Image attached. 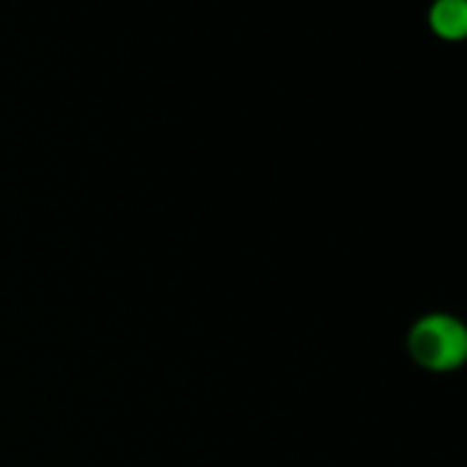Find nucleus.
<instances>
[{"mask_svg":"<svg viewBox=\"0 0 467 467\" xmlns=\"http://www.w3.org/2000/svg\"><path fill=\"white\" fill-rule=\"evenodd\" d=\"M407 355L426 374H456L467 366V322L451 311H426L407 330Z\"/></svg>","mask_w":467,"mask_h":467,"instance_id":"f257e3e1","label":"nucleus"},{"mask_svg":"<svg viewBox=\"0 0 467 467\" xmlns=\"http://www.w3.org/2000/svg\"><path fill=\"white\" fill-rule=\"evenodd\" d=\"M426 23L431 36H437L440 42H467V0H431Z\"/></svg>","mask_w":467,"mask_h":467,"instance_id":"f03ea898","label":"nucleus"}]
</instances>
